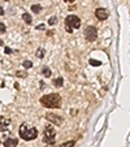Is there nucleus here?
<instances>
[{
  "mask_svg": "<svg viewBox=\"0 0 130 147\" xmlns=\"http://www.w3.org/2000/svg\"><path fill=\"white\" fill-rule=\"evenodd\" d=\"M40 104L46 108H59L61 104V98L57 94H48L40 98Z\"/></svg>",
  "mask_w": 130,
  "mask_h": 147,
  "instance_id": "f257e3e1",
  "label": "nucleus"
},
{
  "mask_svg": "<svg viewBox=\"0 0 130 147\" xmlns=\"http://www.w3.org/2000/svg\"><path fill=\"white\" fill-rule=\"evenodd\" d=\"M38 136V130L33 126H29L26 124H22L20 126V137L25 141H33Z\"/></svg>",
  "mask_w": 130,
  "mask_h": 147,
  "instance_id": "f03ea898",
  "label": "nucleus"
},
{
  "mask_svg": "<svg viewBox=\"0 0 130 147\" xmlns=\"http://www.w3.org/2000/svg\"><path fill=\"white\" fill-rule=\"evenodd\" d=\"M81 26V20L74 14H70L65 18V29L68 33H73V29H78Z\"/></svg>",
  "mask_w": 130,
  "mask_h": 147,
  "instance_id": "7ed1b4c3",
  "label": "nucleus"
},
{
  "mask_svg": "<svg viewBox=\"0 0 130 147\" xmlns=\"http://www.w3.org/2000/svg\"><path fill=\"white\" fill-rule=\"evenodd\" d=\"M56 139V131H55V128L51 126V125H47L44 129V133H43V142L47 144H51L53 143Z\"/></svg>",
  "mask_w": 130,
  "mask_h": 147,
  "instance_id": "20e7f679",
  "label": "nucleus"
},
{
  "mask_svg": "<svg viewBox=\"0 0 130 147\" xmlns=\"http://www.w3.org/2000/svg\"><path fill=\"white\" fill-rule=\"evenodd\" d=\"M85 36H86V39H87L89 42H94L95 39H96V36H98L96 28H94V26H87L86 30H85Z\"/></svg>",
  "mask_w": 130,
  "mask_h": 147,
  "instance_id": "39448f33",
  "label": "nucleus"
},
{
  "mask_svg": "<svg viewBox=\"0 0 130 147\" xmlns=\"http://www.w3.org/2000/svg\"><path fill=\"white\" fill-rule=\"evenodd\" d=\"M108 11L107 9H104V8H98L96 11H95V16H96V18L98 20H107L108 18Z\"/></svg>",
  "mask_w": 130,
  "mask_h": 147,
  "instance_id": "423d86ee",
  "label": "nucleus"
},
{
  "mask_svg": "<svg viewBox=\"0 0 130 147\" xmlns=\"http://www.w3.org/2000/svg\"><path fill=\"white\" fill-rule=\"evenodd\" d=\"M46 119L50 120V121H52L53 124H56V125H61V124H63V120H61L60 117H57L56 115H53V113H48L47 116H46Z\"/></svg>",
  "mask_w": 130,
  "mask_h": 147,
  "instance_id": "0eeeda50",
  "label": "nucleus"
},
{
  "mask_svg": "<svg viewBox=\"0 0 130 147\" xmlns=\"http://www.w3.org/2000/svg\"><path fill=\"white\" fill-rule=\"evenodd\" d=\"M18 144V141L16 138H7L4 142V146L5 147H16Z\"/></svg>",
  "mask_w": 130,
  "mask_h": 147,
  "instance_id": "6e6552de",
  "label": "nucleus"
},
{
  "mask_svg": "<svg viewBox=\"0 0 130 147\" xmlns=\"http://www.w3.org/2000/svg\"><path fill=\"white\" fill-rule=\"evenodd\" d=\"M8 125H9V120L8 119L0 117V130H5Z\"/></svg>",
  "mask_w": 130,
  "mask_h": 147,
  "instance_id": "1a4fd4ad",
  "label": "nucleus"
},
{
  "mask_svg": "<svg viewBox=\"0 0 130 147\" xmlns=\"http://www.w3.org/2000/svg\"><path fill=\"white\" fill-rule=\"evenodd\" d=\"M42 73H43V76H44V77H50V76H51V69H50V68H47V67H44L43 69H42Z\"/></svg>",
  "mask_w": 130,
  "mask_h": 147,
  "instance_id": "9d476101",
  "label": "nucleus"
},
{
  "mask_svg": "<svg viewBox=\"0 0 130 147\" xmlns=\"http://www.w3.org/2000/svg\"><path fill=\"white\" fill-rule=\"evenodd\" d=\"M53 85H55L56 87H60V86H63V78H61V77L56 78V80L53 81Z\"/></svg>",
  "mask_w": 130,
  "mask_h": 147,
  "instance_id": "9b49d317",
  "label": "nucleus"
},
{
  "mask_svg": "<svg viewBox=\"0 0 130 147\" xmlns=\"http://www.w3.org/2000/svg\"><path fill=\"white\" fill-rule=\"evenodd\" d=\"M22 18H24V21H25L26 24H31V16L29 13H24Z\"/></svg>",
  "mask_w": 130,
  "mask_h": 147,
  "instance_id": "f8f14e48",
  "label": "nucleus"
},
{
  "mask_svg": "<svg viewBox=\"0 0 130 147\" xmlns=\"http://www.w3.org/2000/svg\"><path fill=\"white\" fill-rule=\"evenodd\" d=\"M31 11L35 12V13H39V12L42 11V7L39 5V4H36V5H33V7H31Z\"/></svg>",
  "mask_w": 130,
  "mask_h": 147,
  "instance_id": "ddd939ff",
  "label": "nucleus"
},
{
  "mask_svg": "<svg viewBox=\"0 0 130 147\" xmlns=\"http://www.w3.org/2000/svg\"><path fill=\"white\" fill-rule=\"evenodd\" d=\"M90 64L94 65V67H100V65H102V63H100V61H98V60H94V59H91V60H90Z\"/></svg>",
  "mask_w": 130,
  "mask_h": 147,
  "instance_id": "4468645a",
  "label": "nucleus"
},
{
  "mask_svg": "<svg viewBox=\"0 0 130 147\" xmlns=\"http://www.w3.org/2000/svg\"><path fill=\"white\" fill-rule=\"evenodd\" d=\"M73 146H74V142L73 141H69V142H67V143L61 144V147H73Z\"/></svg>",
  "mask_w": 130,
  "mask_h": 147,
  "instance_id": "2eb2a0df",
  "label": "nucleus"
},
{
  "mask_svg": "<svg viewBox=\"0 0 130 147\" xmlns=\"http://www.w3.org/2000/svg\"><path fill=\"white\" fill-rule=\"evenodd\" d=\"M33 67V64H31V61H24V68H26V69H29V68Z\"/></svg>",
  "mask_w": 130,
  "mask_h": 147,
  "instance_id": "dca6fc26",
  "label": "nucleus"
},
{
  "mask_svg": "<svg viewBox=\"0 0 130 147\" xmlns=\"http://www.w3.org/2000/svg\"><path fill=\"white\" fill-rule=\"evenodd\" d=\"M36 53H38V57H43V56H44V50H42V48H39V50H38V52H36Z\"/></svg>",
  "mask_w": 130,
  "mask_h": 147,
  "instance_id": "f3484780",
  "label": "nucleus"
},
{
  "mask_svg": "<svg viewBox=\"0 0 130 147\" xmlns=\"http://www.w3.org/2000/svg\"><path fill=\"white\" fill-rule=\"evenodd\" d=\"M48 24H50V25H55V24H56V17H55V16L51 17L50 21H48Z\"/></svg>",
  "mask_w": 130,
  "mask_h": 147,
  "instance_id": "a211bd4d",
  "label": "nucleus"
},
{
  "mask_svg": "<svg viewBox=\"0 0 130 147\" xmlns=\"http://www.w3.org/2000/svg\"><path fill=\"white\" fill-rule=\"evenodd\" d=\"M0 33H5V25L0 24Z\"/></svg>",
  "mask_w": 130,
  "mask_h": 147,
  "instance_id": "6ab92c4d",
  "label": "nucleus"
},
{
  "mask_svg": "<svg viewBox=\"0 0 130 147\" xmlns=\"http://www.w3.org/2000/svg\"><path fill=\"white\" fill-rule=\"evenodd\" d=\"M5 52L8 53V55H11V53H12V50H11L9 47H5Z\"/></svg>",
  "mask_w": 130,
  "mask_h": 147,
  "instance_id": "aec40b11",
  "label": "nucleus"
},
{
  "mask_svg": "<svg viewBox=\"0 0 130 147\" xmlns=\"http://www.w3.org/2000/svg\"><path fill=\"white\" fill-rule=\"evenodd\" d=\"M3 14H4V9L0 7V16H3Z\"/></svg>",
  "mask_w": 130,
  "mask_h": 147,
  "instance_id": "412c9836",
  "label": "nucleus"
},
{
  "mask_svg": "<svg viewBox=\"0 0 130 147\" xmlns=\"http://www.w3.org/2000/svg\"><path fill=\"white\" fill-rule=\"evenodd\" d=\"M36 29H39V30H42V29H44V25H39Z\"/></svg>",
  "mask_w": 130,
  "mask_h": 147,
  "instance_id": "4be33fe9",
  "label": "nucleus"
},
{
  "mask_svg": "<svg viewBox=\"0 0 130 147\" xmlns=\"http://www.w3.org/2000/svg\"><path fill=\"white\" fill-rule=\"evenodd\" d=\"M65 1H68V3H73V1H75V0H65Z\"/></svg>",
  "mask_w": 130,
  "mask_h": 147,
  "instance_id": "5701e85b",
  "label": "nucleus"
},
{
  "mask_svg": "<svg viewBox=\"0 0 130 147\" xmlns=\"http://www.w3.org/2000/svg\"><path fill=\"white\" fill-rule=\"evenodd\" d=\"M1 45H3V42H1V39H0V46H1Z\"/></svg>",
  "mask_w": 130,
  "mask_h": 147,
  "instance_id": "b1692460",
  "label": "nucleus"
}]
</instances>
